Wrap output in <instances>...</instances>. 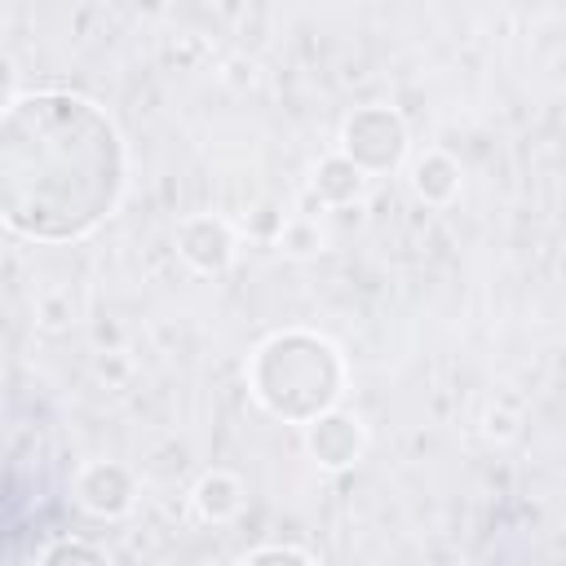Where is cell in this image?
<instances>
[{
	"mask_svg": "<svg viewBox=\"0 0 566 566\" xmlns=\"http://www.w3.org/2000/svg\"><path fill=\"white\" fill-rule=\"evenodd\" d=\"M128 146L84 93L35 88L0 115V217L18 239L75 243L124 199Z\"/></svg>",
	"mask_w": 566,
	"mask_h": 566,
	"instance_id": "cell-1",
	"label": "cell"
},
{
	"mask_svg": "<svg viewBox=\"0 0 566 566\" xmlns=\"http://www.w3.org/2000/svg\"><path fill=\"white\" fill-rule=\"evenodd\" d=\"M248 394L287 424H314L345 394V354L305 327L265 336L248 358Z\"/></svg>",
	"mask_w": 566,
	"mask_h": 566,
	"instance_id": "cell-2",
	"label": "cell"
},
{
	"mask_svg": "<svg viewBox=\"0 0 566 566\" xmlns=\"http://www.w3.org/2000/svg\"><path fill=\"white\" fill-rule=\"evenodd\" d=\"M411 150L407 119L394 106H358L340 124V155L354 159L367 177L394 172Z\"/></svg>",
	"mask_w": 566,
	"mask_h": 566,
	"instance_id": "cell-3",
	"label": "cell"
},
{
	"mask_svg": "<svg viewBox=\"0 0 566 566\" xmlns=\"http://www.w3.org/2000/svg\"><path fill=\"white\" fill-rule=\"evenodd\" d=\"M234 230L217 212H190L177 221V256L203 279H221L234 265Z\"/></svg>",
	"mask_w": 566,
	"mask_h": 566,
	"instance_id": "cell-4",
	"label": "cell"
},
{
	"mask_svg": "<svg viewBox=\"0 0 566 566\" xmlns=\"http://www.w3.org/2000/svg\"><path fill=\"white\" fill-rule=\"evenodd\" d=\"M71 491H75V504H80L84 513L102 517V522L124 517V513L137 504V478H133L119 460H88V464L75 473Z\"/></svg>",
	"mask_w": 566,
	"mask_h": 566,
	"instance_id": "cell-5",
	"label": "cell"
},
{
	"mask_svg": "<svg viewBox=\"0 0 566 566\" xmlns=\"http://www.w3.org/2000/svg\"><path fill=\"white\" fill-rule=\"evenodd\" d=\"M367 447V429L349 411H327L314 424H305V451L318 469H349Z\"/></svg>",
	"mask_w": 566,
	"mask_h": 566,
	"instance_id": "cell-6",
	"label": "cell"
},
{
	"mask_svg": "<svg viewBox=\"0 0 566 566\" xmlns=\"http://www.w3.org/2000/svg\"><path fill=\"white\" fill-rule=\"evenodd\" d=\"M460 164L447 155V150H420L411 159V195L429 208H447L455 195H460Z\"/></svg>",
	"mask_w": 566,
	"mask_h": 566,
	"instance_id": "cell-7",
	"label": "cell"
},
{
	"mask_svg": "<svg viewBox=\"0 0 566 566\" xmlns=\"http://www.w3.org/2000/svg\"><path fill=\"white\" fill-rule=\"evenodd\" d=\"M190 504H195V513H199L203 522H230V517L243 513L248 486H243V478L230 473V469H208V473L195 482Z\"/></svg>",
	"mask_w": 566,
	"mask_h": 566,
	"instance_id": "cell-8",
	"label": "cell"
},
{
	"mask_svg": "<svg viewBox=\"0 0 566 566\" xmlns=\"http://www.w3.org/2000/svg\"><path fill=\"white\" fill-rule=\"evenodd\" d=\"M363 186H367V172H363L354 159H345L340 150L327 155V159H318V164H314V177H310V195H314L318 203H327V208L354 203V199L363 195Z\"/></svg>",
	"mask_w": 566,
	"mask_h": 566,
	"instance_id": "cell-9",
	"label": "cell"
},
{
	"mask_svg": "<svg viewBox=\"0 0 566 566\" xmlns=\"http://www.w3.org/2000/svg\"><path fill=\"white\" fill-rule=\"evenodd\" d=\"M35 566H111V562H106L102 548H93V544H84V539H57V544H49V548L40 553Z\"/></svg>",
	"mask_w": 566,
	"mask_h": 566,
	"instance_id": "cell-10",
	"label": "cell"
},
{
	"mask_svg": "<svg viewBox=\"0 0 566 566\" xmlns=\"http://www.w3.org/2000/svg\"><path fill=\"white\" fill-rule=\"evenodd\" d=\"M279 248L292 252V256H314V252L323 248V230H318V221H305V217L283 221V226H279Z\"/></svg>",
	"mask_w": 566,
	"mask_h": 566,
	"instance_id": "cell-11",
	"label": "cell"
},
{
	"mask_svg": "<svg viewBox=\"0 0 566 566\" xmlns=\"http://www.w3.org/2000/svg\"><path fill=\"white\" fill-rule=\"evenodd\" d=\"M239 566H314L301 548H287V544H265V548H252Z\"/></svg>",
	"mask_w": 566,
	"mask_h": 566,
	"instance_id": "cell-12",
	"label": "cell"
}]
</instances>
